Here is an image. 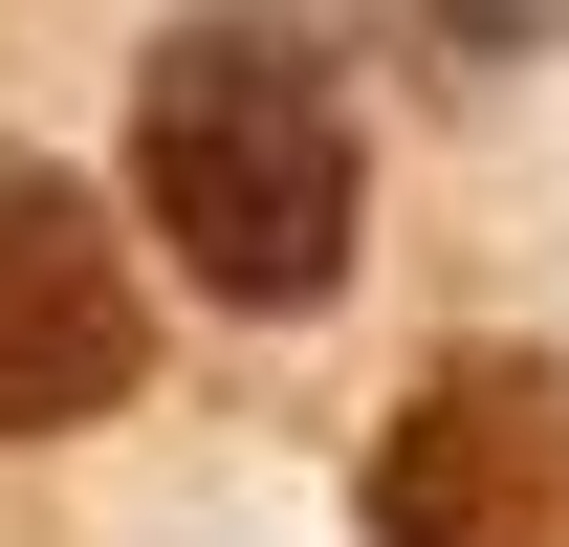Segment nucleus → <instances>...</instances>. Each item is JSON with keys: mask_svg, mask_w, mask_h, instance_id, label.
I'll return each mask as SVG.
<instances>
[{"mask_svg": "<svg viewBox=\"0 0 569 547\" xmlns=\"http://www.w3.org/2000/svg\"><path fill=\"white\" fill-rule=\"evenodd\" d=\"M132 198L153 241L219 285V307H329L351 285V198H372V153H351V88L307 67L284 22H176L132 88Z\"/></svg>", "mask_w": 569, "mask_h": 547, "instance_id": "nucleus-1", "label": "nucleus"}, {"mask_svg": "<svg viewBox=\"0 0 569 547\" xmlns=\"http://www.w3.org/2000/svg\"><path fill=\"white\" fill-rule=\"evenodd\" d=\"M372 526L395 547H569V372L548 350H438L395 395Z\"/></svg>", "mask_w": 569, "mask_h": 547, "instance_id": "nucleus-2", "label": "nucleus"}, {"mask_svg": "<svg viewBox=\"0 0 569 547\" xmlns=\"http://www.w3.org/2000/svg\"><path fill=\"white\" fill-rule=\"evenodd\" d=\"M132 241H110V198L88 176H44V153H0V438H88V416L132 395Z\"/></svg>", "mask_w": 569, "mask_h": 547, "instance_id": "nucleus-3", "label": "nucleus"}]
</instances>
